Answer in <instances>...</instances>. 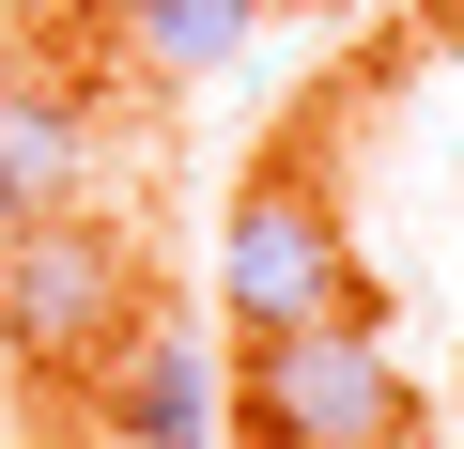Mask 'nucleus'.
I'll list each match as a JSON object with an SVG mask.
<instances>
[{
  "label": "nucleus",
  "instance_id": "obj_5",
  "mask_svg": "<svg viewBox=\"0 0 464 449\" xmlns=\"http://www.w3.org/2000/svg\"><path fill=\"white\" fill-rule=\"evenodd\" d=\"M47 201H93V109L47 78H0V217H47Z\"/></svg>",
  "mask_w": 464,
  "mask_h": 449
},
{
  "label": "nucleus",
  "instance_id": "obj_4",
  "mask_svg": "<svg viewBox=\"0 0 464 449\" xmlns=\"http://www.w3.org/2000/svg\"><path fill=\"white\" fill-rule=\"evenodd\" d=\"M78 387H93L109 449H217V372H201V326H170V310H140Z\"/></svg>",
  "mask_w": 464,
  "mask_h": 449
},
{
  "label": "nucleus",
  "instance_id": "obj_6",
  "mask_svg": "<svg viewBox=\"0 0 464 449\" xmlns=\"http://www.w3.org/2000/svg\"><path fill=\"white\" fill-rule=\"evenodd\" d=\"M124 32H140V63H155V78H217L232 47L264 32V0H124Z\"/></svg>",
  "mask_w": 464,
  "mask_h": 449
},
{
  "label": "nucleus",
  "instance_id": "obj_1",
  "mask_svg": "<svg viewBox=\"0 0 464 449\" xmlns=\"http://www.w3.org/2000/svg\"><path fill=\"white\" fill-rule=\"evenodd\" d=\"M232 418H248V449H418V387L372 310L264 326L248 372H232Z\"/></svg>",
  "mask_w": 464,
  "mask_h": 449
},
{
  "label": "nucleus",
  "instance_id": "obj_2",
  "mask_svg": "<svg viewBox=\"0 0 464 449\" xmlns=\"http://www.w3.org/2000/svg\"><path fill=\"white\" fill-rule=\"evenodd\" d=\"M124 326H140V249H124V217H93V201L0 217V356H16V372L78 387Z\"/></svg>",
  "mask_w": 464,
  "mask_h": 449
},
{
  "label": "nucleus",
  "instance_id": "obj_3",
  "mask_svg": "<svg viewBox=\"0 0 464 449\" xmlns=\"http://www.w3.org/2000/svg\"><path fill=\"white\" fill-rule=\"evenodd\" d=\"M217 310H232V341L310 326V310H372L356 233H341V201L310 171H248V201H232V233H217Z\"/></svg>",
  "mask_w": 464,
  "mask_h": 449
}]
</instances>
